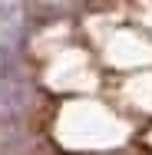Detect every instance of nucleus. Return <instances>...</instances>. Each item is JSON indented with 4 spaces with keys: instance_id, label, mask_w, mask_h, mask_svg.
<instances>
[{
    "instance_id": "nucleus-1",
    "label": "nucleus",
    "mask_w": 152,
    "mask_h": 155,
    "mask_svg": "<svg viewBox=\"0 0 152 155\" xmlns=\"http://www.w3.org/2000/svg\"><path fill=\"white\" fill-rule=\"evenodd\" d=\"M33 99V89L23 79H0V116H20Z\"/></svg>"
},
{
    "instance_id": "nucleus-3",
    "label": "nucleus",
    "mask_w": 152,
    "mask_h": 155,
    "mask_svg": "<svg viewBox=\"0 0 152 155\" xmlns=\"http://www.w3.org/2000/svg\"><path fill=\"white\" fill-rule=\"evenodd\" d=\"M0 79H23L17 46H13V43H7V40H0Z\"/></svg>"
},
{
    "instance_id": "nucleus-2",
    "label": "nucleus",
    "mask_w": 152,
    "mask_h": 155,
    "mask_svg": "<svg viewBox=\"0 0 152 155\" xmlns=\"http://www.w3.org/2000/svg\"><path fill=\"white\" fill-rule=\"evenodd\" d=\"M27 145V132L20 129V116H0V155H17Z\"/></svg>"
}]
</instances>
